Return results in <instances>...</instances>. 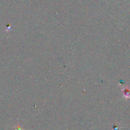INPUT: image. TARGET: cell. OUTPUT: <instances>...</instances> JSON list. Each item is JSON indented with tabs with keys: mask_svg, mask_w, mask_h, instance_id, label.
<instances>
[{
	"mask_svg": "<svg viewBox=\"0 0 130 130\" xmlns=\"http://www.w3.org/2000/svg\"><path fill=\"white\" fill-rule=\"evenodd\" d=\"M124 96L126 98L130 97V88H125L123 89Z\"/></svg>",
	"mask_w": 130,
	"mask_h": 130,
	"instance_id": "cell-1",
	"label": "cell"
}]
</instances>
